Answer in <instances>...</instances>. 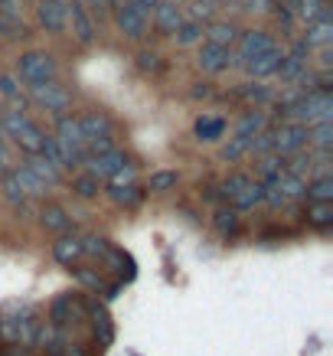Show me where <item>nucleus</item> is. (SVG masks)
I'll return each mask as SVG.
<instances>
[{"label": "nucleus", "instance_id": "c756f323", "mask_svg": "<svg viewBox=\"0 0 333 356\" xmlns=\"http://www.w3.org/2000/svg\"><path fill=\"white\" fill-rule=\"evenodd\" d=\"M248 184H252V177H248V173H232V177H226V180H222L219 193L226 196V200H236V196L242 193Z\"/></svg>", "mask_w": 333, "mask_h": 356}, {"label": "nucleus", "instance_id": "6ab92c4d", "mask_svg": "<svg viewBox=\"0 0 333 356\" xmlns=\"http://www.w3.org/2000/svg\"><path fill=\"white\" fill-rule=\"evenodd\" d=\"M307 49H311L307 43H298V46H294V53L281 59V69H278L281 76H284V79H298V76H301L304 65H307Z\"/></svg>", "mask_w": 333, "mask_h": 356}, {"label": "nucleus", "instance_id": "f3484780", "mask_svg": "<svg viewBox=\"0 0 333 356\" xmlns=\"http://www.w3.org/2000/svg\"><path fill=\"white\" fill-rule=\"evenodd\" d=\"M40 226L46 232H65V229L72 226V219H69V213L59 203H46V206H40Z\"/></svg>", "mask_w": 333, "mask_h": 356}, {"label": "nucleus", "instance_id": "ddd939ff", "mask_svg": "<svg viewBox=\"0 0 333 356\" xmlns=\"http://www.w3.org/2000/svg\"><path fill=\"white\" fill-rule=\"evenodd\" d=\"M79 128H82V138L88 140H98V138H111V118H108L105 111H86V115H79Z\"/></svg>", "mask_w": 333, "mask_h": 356}, {"label": "nucleus", "instance_id": "39448f33", "mask_svg": "<svg viewBox=\"0 0 333 356\" xmlns=\"http://www.w3.org/2000/svg\"><path fill=\"white\" fill-rule=\"evenodd\" d=\"M30 98L36 102V105H43L46 111H65L69 105H72V95H69V88L63 86V82H40V86H30Z\"/></svg>", "mask_w": 333, "mask_h": 356}, {"label": "nucleus", "instance_id": "4be33fe9", "mask_svg": "<svg viewBox=\"0 0 333 356\" xmlns=\"http://www.w3.org/2000/svg\"><path fill=\"white\" fill-rule=\"evenodd\" d=\"M0 196H3V203L13 206V209H20V206L26 203V196H23L20 184H17V177H13L10 170L0 173Z\"/></svg>", "mask_w": 333, "mask_h": 356}, {"label": "nucleus", "instance_id": "473e14b6", "mask_svg": "<svg viewBox=\"0 0 333 356\" xmlns=\"http://www.w3.org/2000/svg\"><path fill=\"white\" fill-rule=\"evenodd\" d=\"M0 95H7V98H20V88H17V79L13 76H0Z\"/></svg>", "mask_w": 333, "mask_h": 356}, {"label": "nucleus", "instance_id": "412c9836", "mask_svg": "<svg viewBox=\"0 0 333 356\" xmlns=\"http://www.w3.org/2000/svg\"><path fill=\"white\" fill-rule=\"evenodd\" d=\"M193 134L200 140H219L226 134V118H209V115H203V118H196Z\"/></svg>", "mask_w": 333, "mask_h": 356}, {"label": "nucleus", "instance_id": "9b49d317", "mask_svg": "<svg viewBox=\"0 0 333 356\" xmlns=\"http://www.w3.org/2000/svg\"><path fill=\"white\" fill-rule=\"evenodd\" d=\"M281 59H284L281 46H268L265 53H258L255 59H248L245 69H248V76L265 79V76H275V72H278V69H281Z\"/></svg>", "mask_w": 333, "mask_h": 356}, {"label": "nucleus", "instance_id": "cd10ccee", "mask_svg": "<svg viewBox=\"0 0 333 356\" xmlns=\"http://www.w3.org/2000/svg\"><path fill=\"white\" fill-rule=\"evenodd\" d=\"M177 180H180V173L177 170H154L151 180H147V190H154V193H167V190L177 186Z\"/></svg>", "mask_w": 333, "mask_h": 356}, {"label": "nucleus", "instance_id": "5701e85b", "mask_svg": "<svg viewBox=\"0 0 333 356\" xmlns=\"http://www.w3.org/2000/svg\"><path fill=\"white\" fill-rule=\"evenodd\" d=\"M72 193L79 196V200H95L98 193H101V180L98 177H92V173H79V177H72Z\"/></svg>", "mask_w": 333, "mask_h": 356}, {"label": "nucleus", "instance_id": "7c9ffc66", "mask_svg": "<svg viewBox=\"0 0 333 356\" xmlns=\"http://www.w3.org/2000/svg\"><path fill=\"white\" fill-rule=\"evenodd\" d=\"M108 196H111V200H115V203H124V206H134L140 200V190L134 184H128V186H108Z\"/></svg>", "mask_w": 333, "mask_h": 356}, {"label": "nucleus", "instance_id": "c9c22d12", "mask_svg": "<svg viewBox=\"0 0 333 356\" xmlns=\"http://www.w3.org/2000/svg\"><path fill=\"white\" fill-rule=\"evenodd\" d=\"M213 13V3H206V0H196L193 3V17L190 20H196V17H209Z\"/></svg>", "mask_w": 333, "mask_h": 356}, {"label": "nucleus", "instance_id": "4468645a", "mask_svg": "<svg viewBox=\"0 0 333 356\" xmlns=\"http://www.w3.org/2000/svg\"><path fill=\"white\" fill-rule=\"evenodd\" d=\"M86 255V248H82V238L79 236H59L53 242V259L65 268H76V261Z\"/></svg>", "mask_w": 333, "mask_h": 356}, {"label": "nucleus", "instance_id": "423d86ee", "mask_svg": "<svg viewBox=\"0 0 333 356\" xmlns=\"http://www.w3.org/2000/svg\"><path fill=\"white\" fill-rule=\"evenodd\" d=\"M271 138H275V154H294L304 147V140H307V124L301 121H284L281 128L271 131Z\"/></svg>", "mask_w": 333, "mask_h": 356}, {"label": "nucleus", "instance_id": "72a5a7b5", "mask_svg": "<svg viewBox=\"0 0 333 356\" xmlns=\"http://www.w3.org/2000/svg\"><path fill=\"white\" fill-rule=\"evenodd\" d=\"M10 170V144L7 140H0V173Z\"/></svg>", "mask_w": 333, "mask_h": 356}, {"label": "nucleus", "instance_id": "aec40b11", "mask_svg": "<svg viewBox=\"0 0 333 356\" xmlns=\"http://www.w3.org/2000/svg\"><path fill=\"white\" fill-rule=\"evenodd\" d=\"M206 43H216V46H232L238 40V30H236V23H209V26H206Z\"/></svg>", "mask_w": 333, "mask_h": 356}, {"label": "nucleus", "instance_id": "f257e3e1", "mask_svg": "<svg viewBox=\"0 0 333 356\" xmlns=\"http://www.w3.org/2000/svg\"><path fill=\"white\" fill-rule=\"evenodd\" d=\"M265 128V115L261 111H248V115H242L236 124V134L229 138V144H222V151H219V157L222 161H238L242 154L252 147V140H255V134Z\"/></svg>", "mask_w": 333, "mask_h": 356}, {"label": "nucleus", "instance_id": "7ed1b4c3", "mask_svg": "<svg viewBox=\"0 0 333 356\" xmlns=\"http://www.w3.org/2000/svg\"><path fill=\"white\" fill-rule=\"evenodd\" d=\"M3 134L13 140V144H20L26 154H40V147H43V131L36 128L23 111H10V115H3Z\"/></svg>", "mask_w": 333, "mask_h": 356}, {"label": "nucleus", "instance_id": "393cba45", "mask_svg": "<svg viewBox=\"0 0 333 356\" xmlns=\"http://www.w3.org/2000/svg\"><path fill=\"white\" fill-rule=\"evenodd\" d=\"M173 40H177V46H193L203 40V23L200 20H183L180 26H177V33H173Z\"/></svg>", "mask_w": 333, "mask_h": 356}, {"label": "nucleus", "instance_id": "58836bf2", "mask_svg": "<svg viewBox=\"0 0 333 356\" xmlns=\"http://www.w3.org/2000/svg\"><path fill=\"white\" fill-rule=\"evenodd\" d=\"M206 3H213V0H206Z\"/></svg>", "mask_w": 333, "mask_h": 356}, {"label": "nucleus", "instance_id": "2eb2a0df", "mask_svg": "<svg viewBox=\"0 0 333 356\" xmlns=\"http://www.w3.org/2000/svg\"><path fill=\"white\" fill-rule=\"evenodd\" d=\"M69 23H72V33H76V40L82 46H88L95 40V23L88 17V10L82 3H69Z\"/></svg>", "mask_w": 333, "mask_h": 356}, {"label": "nucleus", "instance_id": "a878e982", "mask_svg": "<svg viewBox=\"0 0 333 356\" xmlns=\"http://www.w3.org/2000/svg\"><path fill=\"white\" fill-rule=\"evenodd\" d=\"M213 226L219 236H236L238 232V213L229 206V209H216L213 213Z\"/></svg>", "mask_w": 333, "mask_h": 356}, {"label": "nucleus", "instance_id": "6e6552de", "mask_svg": "<svg viewBox=\"0 0 333 356\" xmlns=\"http://www.w3.org/2000/svg\"><path fill=\"white\" fill-rule=\"evenodd\" d=\"M86 163H88V173H92V177H98V180L108 177V180H111L115 173H121L128 167V157H124V151H115V147H111V151L98 154V157H88Z\"/></svg>", "mask_w": 333, "mask_h": 356}, {"label": "nucleus", "instance_id": "4c0bfd02", "mask_svg": "<svg viewBox=\"0 0 333 356\" xmlns=\"http://www.w3.org/2000/svg\"><path fill=\"white\" fill-rule=\"evenodd\" d=\"M0 140H7V134H3V115H0Z\"/></svg>", "mask_w": 333, "mask_h": 356}, {"label": "nucleus", "instance_id": "c85d7f7f", "mask_svg": "<svg viewBox=\"0 0 333 356\" xmlns=\"http://www.w3.org/2000/svg\"><path fill=\"white\" fill-rule=\"evenodd\" d=\"M307 222L317 229H327L333 222V206L330 203H311L307 206Z\"/></svg>", "mask_w": 333, "mask_h": 356}, {"label": "nucleus", "instance_id": "f704fd0d", "mask_svg": "<svg viewBox=\"0 0 333 356\" xmlns=\"http://www.w3.org/2000/svg\"><path fill=\"white\" fill-rule=\"evenodd\" d=\"M76 3H82L86 10H105V7H111L115 0H76Z\"/></svg>", "mask_w": 333, "mask_h": 356}, {"label": "nucleus", "instance_id": "a211bd4d", "mask_svg": "<svg viewBox=\"0 0 333 356\" xmlns=\"http://www.w3.org/2000/svg\"><path fill=\"white\" fill-rule=\"evenodd\" d=\"M10 173L17 177V184H20L23 196H43L46 190H49V186H46L43 180H40V177H36V173H33L30 167H26V163H17V167H13Z\"/></svg>", "mask_w": 333, "mask_h": 356}, {"label": "nucleus", "instance_id": "1a4fd4ad", "mask_svg": "<svg viewBox=\"0 0 333 356\" xmlns=\"http://www.w3.org/2000/svg\"><path fill=\"white\" fill-rule=\"evenodd\" d=\"M268 46H275L271 43V36L265 30H245V33H238V63L245 65L248 59H255L258 53H265Z\"/></svg>", "mask_w": 333, "mask_h": 356}, {"label": "nucleus", "instance_id": "f8f14e48", "mask_svg": "<svg viewBox=\"0 0 333 356\" xmlns=\"http://www.w3.org/2000/svg\"><path fill=\"white\" fill-rule=\"evenodd\" d=\"M229 59H232V53L226 46H216V43H203L200 53H196V65L203 72H222V69H229Z\"/></svg>", "mask_w": 333, "mask_h": 356}, {"label": "nucleus", "instance_id": "dca6fc26", "mask_svg": "<svg viewBox=\"0 0 333 356\" xmlns=\"http://www.w3.org/2000/svg\"><path fill=\"white\" fill-rule=\"evenodd\" d=\"M23 163H26V167H30V170L36 173V177H40L46 186L63 184V167H56V163L49 161V157H43V154H30V157H26Z\"/></svg>", "mask_w": 333, "mask_h": 356}, {"label": "nucleus", "instance_id": "9d476101", "mask_svg": "<svg viewBox=\"0 0 333 356\" xmlns=\"http://www.w3.org/2000/svg\"><path fill=\"white\" fill-rule=\"evenodd\" d=\"M183 23V7L177 0H157V7H154V26L167 36L177 33V26Z\"/></svg>", "mask_w": 333, "mask_h": 356}, {"label": "nucleus", "instance_id": "20e7f679", "mask_svg": "<svg viewBox=\"0 0 333 356\" xmlns=\"http://www.w3.org/2000/svg\"><path fill=\"white\" fill-rule=\"evenodd\" d=\"M115 23H118V30L124 33V36H131V40H144L147 36V30H151V13H144L140 7H134V3H118L115 7Z\"/></svg>", "mask_w": 333, "mask_h": 356}, {"label": "nucleus", "instance_id": "f03ea898", "mask_svg": "<svg viewBox=\"0 0 333 356\" xmlns=\"http://www.w3.org/2000/svg\"><path fill=\"white\" fill-rule=\"evenodd\" d=\"M56 72H59V65L49 53L43 49H30V53H20L17 59V76L26 82V86H40V82H53Z\"/></svg>", "mask_w": 333, "mask_h": 356}, {"label": "nucleus", "instance_id": "0eeeda50", "mask_svg": "<svg viewBox=\"0 0 333 356\" xmlns=\"http://www.w3.org/2000/svg\"><path fill=\"white\" fill-rule=\"evenodd\" d=\"M36 23H40L46 33H63L65 23H69V3H65V0H40Z\"/></svg>", "mask_w": 333, "mask_h": 356}, {"label": "nucleus", "instance_id": "2f4dec72", "mask_svg": "<svg viewBox=\"0 0 333 356\" xmlns=\"http://www.w3.org/2000/svg\"><path fill=\"white\" fill-rule=\"evenodd\" d=\"M242 95L248 98V102H268L271 98V92L265 86H255V82H248L245 88H242Z\"/></svg>", "mask_w": 333, "mask_h": 356}, {"label": "nucleus", "instance_id": "e433bc0d", "mask_svg": "<svg viewBox=\"0 0 333 356\" xmlns=\"http://www.w3.org/2000/svg\"><path fill=\"white\" fill-rule=\"evenodd\" d=\"M128 3H134V7H140L144 13H154V7H157V0H128Z\"/></svg>", "mask_w": 333, "mask_h": 356}, {"label": "nucleus", "instance_id": "b1692460", "mask_svg": "<svg viewBox=\"0 0 333 356\" xmlns=\"http://www.w3.org/2000/svg\"><path fill=\"white\" fill-rule=\"evenodd\" d=\"M261 200H265V186L252 180V184H248L245 190H242V193L232 200V209H236V213H242V209H252V206L261 203Z\"/></svg>", "mask_w": 333, "mask_h": 356}, {"label": "nucleus", "instance_id": "bb28decb", "mask_svg": "<svg viewBox=\"0 0 333 356\" xmlns=\"http://www.w3.org/2000/svg\"><path fill=\"white\" fill-rule=\"evenodd\" d=\"M304 193L311 203H330L333 200V180L330 177H320V180H314V184L304 186Z\"/></svg>", "mask_w": 333, "mask_h": 356}]
</instances>
